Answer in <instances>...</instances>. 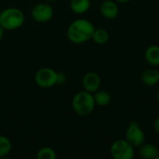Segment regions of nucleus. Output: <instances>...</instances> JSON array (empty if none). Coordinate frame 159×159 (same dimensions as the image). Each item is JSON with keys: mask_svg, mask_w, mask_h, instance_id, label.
<instances>
[{"mask_svg": "<svg viewBox=\"0 0 159 159\" xmlns=\"http://www.w3.org/2000/svg\"><path fill=\"white\" fill-rule=\"evenodd\" d=\"M153 128H154V130L159 134V116H157L156 119H155V121H154V123H153Z\"/></svg>", "mask_w": 159, "mask_h": 159, "instance_id": "a211bd4d", "label": "nucleus"}, {"mask_svg": "<svg viewBox=\"0 0 159 159\" xmlns=\"http://www.w3.org/2000/svg\"><path fill=\"white\" fill-rule=\"evenodd\" d=\"M11 149L12 143L10 140L4 135H0V158L8 156L11 152Z\"/></svg>", "mask_w": 159, "mask_h": 159, "instance_id": "dca6fc26", "label": "nucleus"}, {"mask_svg": "<svg viewBox=\"0 0 159 159\" xmlns=\"http://www.w3.org/2000/svg\"><path fill=\"white\" fill-rule=\"evenodd\" d=\"M24 21L25 15L20 8L7 7L0 12V26L4 30H17L23 25Z\"/></svg>", "mask_w": 159, "mask_h": 159, "instance_id": "7ed1b4c3", "label": "nucleus"}, {"mask_svg": "<svg viewBox=\"0 0 159 159\" xmlns=\"http://www.w3.org/2000/svg\"><path fill=\"white\" fill-rule=\"evenodd\" d=\"M59 82V73L49 67L37 70L34 75V83L42 89H50Z\"/></svg>", "mask_w": 159, "mask_h": 159, "instance_id": "20e7f679", "label": "nucleus"}, {"mask_svg": "<svg viewBox=\"0 0 159 159\" xmlns=\"http://www.w3.org/2000/svg\"><path fill=\"white\" fill-rule=\"evenodd\" d=\"M100 12L106 20H114L118 16L119 7L117 2L114 0H104L100 6Z\"/></svg>", "mask_w": 159, "mask_h": 159, "instance_id": "1a4fd4ad", "label": "nucleus"}, {"mask_svg": "<svg viewBox=\"0 0 159 159\" xmlns=\"http://www.w3.org/2000/svg\"><path fill=\"white\" fill-rule=\"evenodd\" d=\"M4 32H5V30L0 26V41L3 39V37H4Z\"/></svg>", "mask_w": 159, "mask_h": 159, "instance_id": "aec40b11", "label": "nucleus"}, {"mask_svg": "<svg viewBox=\"0 0 159 159\" xmlns=\"http://www.w3.org/2000/svg\"><path fill=\"white\" fill-rule=\"evenodd\" d=\"M102 84L101 76L95 72H88L82 78V86L84 90L94 93L100 89Z\"/></svg>", "mask_w": 159, "mask_h": 159, "instance_id": "6e6552de", "label": "nucleus"}, {"mask_svg": "<svg viewBox=\"0 0 159 159\" xmlns=\"http://www.w3.org/2000/svg\"><path fill=\"white\" fill-rule=\"evenodd\" d=\"M31 14L34 20L39 23H44L49 21L53 18L54 9L48 3H39L32 8Z\"/></svg>", "mask_w": 159, "mask_h": 159, "instance_id": "0eeeda50", "label": "nucleus"}, {"mask_svg": "<svg viewBox=\"0 0 159 159\" xmlns=\"http://www.w3.org/2000/svg\"><path fill=\"white\" fill-rule=\"evenodd\" d=\"M90 7V0H71L70 8L71 10L77 14L82 15L89 11Z\"/></svg>", "mask_w": 159, "mask_h": 159, "instance_id": "ddd939ff", "label": "nucleus"}, {"mask_svg": "<svg viewBox=\"0 0 159 159\" xmlns=\"http://www.w3.org/2000/svg\"><path fill=\"white\" fill-rule=\"evenodd\" d=\"M158 148H159V147H158ZM158 159H159V158H158Z\"/></svg>", "mask_w": 159, "mask_h": 159, "instance_id": "b1692460", "label": "nucleus"}, {"mask_svg": "<svg viewBox=\"0 0 159 159\" xmlns=\"http://www.w3.org/2000/svg\"><path fill=\"white\" fill-rule=\"evenodd\" d=\"M96 103L93 93L86 90L78 91L75 94L72 100V108L79 116H88L95 109Z\"/></svg>", "mask_w": 159, "mask_h": 159, "instance_id": "f03ea898", "label": "nucleus"}, {"mask_svg": "<svg viewBox=\"0 0 159 159\" xmlns=\"http://www.w3.org/2000/svg\"><path fill=\"white\" fill-rule=\"evenodd\" d=\"M139 155L143 159H158L159 148L154 143H144L139 147Z\"/></svg>", "mask_w": 159, "mask_h": 159, "instance_id": "9b49d317", "label": "nucleus"}, {"mask_svg": "<svg viewBox=\"0 0 159 159\" xmlns=\"http://www.w3.org/2000/svg\"><path fill=\"white\" fill-rule=\"evenodd\" d=\"M144 59L152 67L159 66V46L151 45L144 51Z\"/></svg>", "mask_w": 159, "mask_h": 159, "instance_id": "f8f14e48", "label": "nucleus"}, {"mask_svg": "<svg viewBox=\"0 0 159 159\" xmlns=\"http://www.w3.org/2000/svg\"><path fill=\"white\" fill-rule=\"evenodd\" d=\"M45 1H46V2H48V3H49V2H54V1H56V0H45Z\"/></svg>", "mask_w": 159, "mask_h": 159, "instance_id": "5701e85b", "label": "nucleus"}, {"mask_svg": "<svg viewBox=\"0 0 159 159\" xmlns=\"http://www.w3.org/2000/svg\"><path fill=\"white\" fill-rule=\"evenodd\" d=\"M141 80L147 87H155L159 83V70L156 67L145 69L141 75Z\"/></svg>", "mask_w": 159, "mask_h": 159, "instance_id": "9d476101", "label": "nucleus"}, {"mask_svg": "<svg viewBox=\"0 0 159 159\" xmlns=\"http://www.w3.org/2000/svg\"><path fill=\"white\" fill-rule=\"evenodd\" d=\"M110 154L114 159H133L135 151L126 139H118L111 144Z\"/></svg>", "mask_w": 159, "mask_h": 159, "instance_id": "39448f33", "label": "nucleus"}, {"mask_svg": "<svg viewBox=\"0 0 159 159\" xmlns=\"http://www.w3.org/2000/svg\"><path fill=\"white\" fill-rule=\"evenodd\" d=\"M115 1L117 2V3H121V4H126V3H129L131 0H115Z\"/></svg>", "mask_w": 159, "mask_h": 159, "instance_id": "412c9836", "label": "nucleus"}, {"mask_svg": "<svg viewBox=\"0 0 159 159\" xmlns=\"http://www.w3.org/2000/svg\"><path fill=\"white\" fill-rule=\"evenodd\" d=\"M36 158L37 159H56L57 158V154L55 150L51 147L45 146L42 147L41 149L38 150L36 154Z\"/></svg>", "mask_w": 159, "mask_h": 159, "instance_id": "f3484780", "label": "nucleus"}, {"mask_svg": "<svg viewBox=\"0 0 159 159\" xmlns=\"http://www.w3.org/2000/svg\"><path fill=\"white\" fill-rule=\"evenodd\" d=\"M65 80H66L65 75L63 74H61V73H59V82H58V84H62V83L65 82Z\"/></svg>", "mask_w": 159, "mask_h": 159, "instance_id": "6ab92c4d", "label": "nucleus"}, {"mask_svg": "<svg viewBox=\"0 0 159 159\" xmlns=\"http://www.w3.org/2000/svg\"><path fill=\"white\" fill-rule=\"evenodd\" d=\"M157 102H158L159 104V89L158 91H157Z\"/></svg>", "mask_w": 159, "mask_h": 159, "instance_id": "4be33fe9", "label": "nucleus"}, {"mask_svg": "<svg viewBox=\"0 0 159 159\" xmlns=\"http://www.w3.org/2000/svg\"><path fill=\"white\" fill-rule=\"evenodd\" d=\"M93 96L96 105H99L101 107L107 106L111 102V95L106 90L99 89L93 93Z\"/></svg>", "mask_w": 159, "mask_h": 159, "instance_id": "2eb2a0df", "label": "nucleus"}, {"mask_svg": "<svg viewBox=\"0 0 159 159\" xmlns=\"http://www.w3.org/2000/svg\"><path fill=\"white\" fill-rule=\"evenodd\" d=\"M109 38H110V35L106 29L95 28L92 37H91V40H93V42L98 45H103L109 41Z\"/></svg>", "mask_w": 159, "mask_h": 159, "instance_id": "4468645a", "label": "nucleus"}, {"mask_svg": "<svg viewBox=\"0 0 159 159\" xmlns=\"http://www.w3.org/2000/svg\"><path fill=\"white\" fill-rule=\"evenodd\" d=\"M95 27L91 21L86 19H77L70 23L66 35L68 40L76 45L84 44L91 39Z\"/></svg>", "mask_w": 159, "mask_h": 159, "instance_id": "f257e3e1", "label": "nucleus"}, {"mask_svg": "<svg viewBox=\"0 0 159 159\" xmlns=\"http://www.w3.org/2000/svg\"><path fill=\"white\" fill-rule=\"evenodd\" d=\"M125 139L135 148L145 143V133L138 122L130 121L126 129Z\"/></svg>", "mask_w": 159, "mask_h": 159, "instance_id": "423d86ee", "label": "nucleus"}]
</instances>
